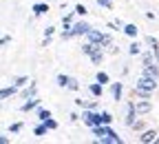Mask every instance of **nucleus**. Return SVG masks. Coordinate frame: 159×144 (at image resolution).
I'll return each mask as SVG.
<instances>
[{
	"mask_svg": "<svg viewBox=\"0 0 159 144\" xmlns=\"http://www.w3.org/2000/svg\"><path fill=\"white\" fill-rule=\"evenodd\" d=\"M82 122L89 127H95V124H104V118H102V113H97L93 109H84L82 111Z\"/></svg>",
	"mask_w": 159,
	"mask_h": 144,
	"instance_id": "f257e3e1",
	"label": "nucleus"
},
{
	"mask_svg": "<svg viewBox=\"0 0 159 144\" xmlns=\"http://www.w3.org/2000/svg\"><path fill=\"white\" fill-rule=\"evenodd\" d=\"M135 87H142V89H148V91H155L157 89V78H150V75H139V80L135 82Z\"/></svg>",
	"mask_w": 159,
	"mask_h": 144,
	"instance_id": "f03ea898",
	"label": "nucleus"
},
{
	"mask_svg": "<svg viewBox=\"0 0 159 144\" xmlns=\"http://www.w3.org/2000/svg\"><path fill=\"white\" fill-rule=\"evenodd\" d=\"M135 109H137V113H139V115H146V113H150V111H152V102H150L148 98H142L139 102H135Z\"/></svg>",
	"mask_w": 159,
	"mask_h": 144,
	"instance_id": "7ed1b4c3",
	"label": "nucleus"
},
{
	"mask_svg": "<svg viewBox=\"0 0 159 144\" xmlns=\"http://www.w3.org/2000/svg\"><path fill=\"white\" fill-rule=\"evenodd\" d=\"M137 115H139V113H137V109H135V102H128V104H126V120H124V124H126V127H133Z\"/></svg>",
	"mask_w": 159,
	"mask_h": 144,
	"instance_id": "20e7f679",
	"label": "nucleus"
},
{
	"mask_svg": "<svg viewBox=\"0 0 159 144\" xmlns=\"http://www.w3.org/2000/svg\"><path fill=\"white\" fill-rule=\"evenodd\" d=\"M89 29H91V25H89V22H84V20H77V22L71 27L73 36H86V33H89Z\"/></svg>",
	"mask_w": 159,
	"mask_h": 144,
	"instance_id": "39448f33",
	"label": "nucleus"
},
{
	"mask_svg": "<svg viewBox=\"0 0 159 144\" xmlns=\"http://www.w3.org/2000/svg\"><path fill=\"white\" fill-rule=\"evenodd\" d=\"M122 93H124V84H122V82H111V95H113L115 102L122 100Z\"/></svg>",
	"mask_w": 159,
	"mask_h": 144,
	"instance_id": "423d86ee",
	"label": "nucleus"
},
{
	"mask_svg": "<svg viewBox=\"0 0 159 144\" xmlns=\"http://www.w3.org/2000/svg\"><path fill=\"white\" fill-rule=\"evenodd\" d=\"M86 40H89V42H95V45H102V40H104V33L91 27V29H89V33H86Z\"/></svg>",
	"mask_w": 159,
	"mask_h": 144,
	"instance_id": "0eeeda50",
	"label": "nucleus"
},
{
	"mask_svg": "<svg viewBox=\"0 0 159 144\" xmlns=\"http://www.w3.org/2000/svg\"><path fill=\"white\" fill-rule=\"evenodd\" d=\"M97 142H99V144H122L124 140H122V137H119V135H117V133H115V131L111 129L106 137H102V140H97Z\"/></svg>",
	"mask_w": 159,
	"mask_h": 144,
	"instance_id": "6e6552de",
	"label": "nucleus"
},
{
	"mask_svg": "<svg viewBox=\"0 0 159 144\" xmlns=\"http://www.w3.org/2000/svg\"><path fill=\"white\" fill-rule=\"evenodd\" d=\"M139 142L142 144H150V142H157V131L155 129H146L142 135H139Z\"/></svg>",
	"mask_w": 159,
	"mask_h": 144,
	"instance_id": "1a4fd4ad",
	"label": "nucleus"
},
{
	"mask_svg": "<svg viewBox=\"0 0 159 144\" xmlns=\"http://www.w3.org/2000/svg\"><path fill=\"white\" fill-rule=\"evenodd\" d=\"M38 107H40V98L35 95V98H29L25 104L20 107V111H22V113H29V111H33V109H38Z\"/></svg>",
	"mask_w": 159,
	"mask_h": 144,
	"instance_id": "9d476101",
	"label": "nucleus"
},
{
	"mask_svg": "<svg viewBox=\"0 0 159 144\" xmlns=\"http://www.w3.org/2000/svg\"><path fill=\"white\" fill-rule=\"evenodd\" d=\"M89 91H91V95H93V98H102V95H104V84H102V82H97V80H95L93 84L89 87Z\"/></svg>",
	"mask_w": 159,
	"mask_h": 144,
	"instance_id": "9b49d317",
	"label": "nucleus"
},
{
	"mask_svg": "<svg viewBox=\"0 0 159 144\" xmlns=\"http://www.w3.org/2000/svg\"><path fill=\"white\" fill-rule=\"evenodd\" d=\"M31 11H33L35 18H40V16H44V13L49 11V5H47V2H35V5L31 7Z\"/></svg>",
	"mask_w": 159,
	"mask_h": 144,
	"instance_id": "f8f14e48",
	"label": "nucleus"
},
{
	"mask_svg": "<svg viewBox=\"0 0 159 144\" xmlns=\"http://www.w3.org/2000/svg\"><path fill=\"white\" fill-rule=\"evenodd\" d=\"M18 93V87L13 84V87H5V89H0V102L2 100H9L11 95H16Z\"/></svg>",
	"mask_w": 159,
	"mask_h": 144,
	"instance_id": "ddd939ff",
	"label": "nucleus"
},
{
	"mask_svg": "<svg viewBox=\"0 0 159 144\" xmlns=\"http://www.w3.org/2000/svg\"><path fill=\"white\" fill-rule=\"evenodd\" d=\"M35 95H38V84H35V82H31V84L22 91V98L29 100V98H35Z\"/></svg>",
	"mask_w": 159,
	"mask_h": 144,
	"instance_id": "4468645a",
	"label": "nucleus"
},
{
	"mask_svg": "<svg viewBox=\"0 0 159 144\" xmlns=\"http://www.w3.org/2000/svg\"><path fill=\"white\" fill-rule=\"evenodd\" d=\"M122 31L128 36V38H137V33H139V29H137V25H133V22H128V25H124L122 27Z\"/></svg>",
	"mask_w": 159,
	"mask_h": 144,
	"instance_id": "2eb2a0df",
	"label": "nucleus"
},
{
	"mask_svg": "<svg viewBox=\"0 0 159 144\" xmlns=\"http://www.w3.org/2000/svg\"><path fill=\"white\" fill-rule=\"evenodd\" d=\"M89 58H91V62H93V65H102V60H104L102 47H97V49H95V51H93V53H91Z\"/></svg>",
	"mask_w": 159,
	"mask_h": 144,
	"instance_id": "dca6fc26",
	"label": "nucleus"
},
{
	"mask_svg": "<svg viewBox=\"0 0 159 144\" xmlns=\"http://www.w3.org/2000/svg\"><path fill=\"white\" fill-rule=\"evenodd\" d=\"M144 75H150V78H157V80H159V67H157V65L144 67Z\"/></svg>",
	"mask_w": 159,
	"mask_h": 144,
	"instance_id": "f3484780",
	"label": "nucleus"
},
{
	"mask_svg": "<svg viewBox=\"0 0 159 144\" xmlns=\"http://www.w3.org/2000/svg\"><path fill=\"white\" fill-rule=\"evenodd\" d=\"M47 131H49L47 122H40V124L33 129V135H35V137H42V135H47Z\"/></svg>",
	"mask_w": 159,
	"mask_h": 144,
	"instance_id": "a211bd4d",
	"label": "nucleus"
},
{
	"mask_svg": "<svg viewBox=\"0 0 159 144\" xmlns=\"http://www.w3.org/2000/svg\"><path fill=\"white\" fill-rule=\"evenodd\" d=\"M97 47H99V45H95V42H89V40H86V42L82 45V53H84V55H91V53H93Z\"/></svg>",
	"mask_w": 159,
	"mask_h": 144,
	"instance_id": "6ab92c4d",
	"label": "nucleus"
},
{
	"mask_svg": "<svg viewBox=\"0 0 159 144\" xmlns=\"http://www.w3.org/2000/svg\"><path fill=\"white\" fill-rule=\"evenodd\" d=\"M69 80H71V75H64V73H60V75L55 78L57 87H62V89H66V87H69Z\"/></svg>",
	"mask_w": 159,
	"mask_h": 144,
	"instance_id": "aec40b11",
	"label": "nucleus"
},
{
	"mask_svg": "<svg viewBox=\"0 0 159 144\" xmlns=\"http://www.w3.org/2000/svg\"><path fill=\"white\" fill-rule=\"evenodd\" d=\"M142 58H144V67H148V65H155V60H157V58H155V51H146Z\"/></svg>",
	"mask_w": 159,
	"mask_h": 144,
	"instance_id": "412c9836",
	"label": "nucleus"
},
{
	"mask_svg": "<svg viewBox=\"0 0 159 144\" xmlns=\"http://www.w3.org/2000/svg\"><path fill=\"white\" fill-rule=\"evenodd\" d=\"M133 93H135L137 98H150V95H152V91H148V89H142V87H135V89H133Z\"/></svg>",
	"mask_w": 159,
	"mask_h": 144,
	"instance_id": "4be33fe9",
	"label": "nucleus"
},
{
	"mask_svg": "<svg viewBox=\"0 0 159 144\" xmlns=\"http://www.w3.org/2000/svg\"><path fill=\"white\" fill-rule=\"evenodd\" d=\"M95 80H97V82H102V84H108V82H111V75H108L106 71H97Z\"/></svg>",
	"mask_w": 159,
	"mask_h": 144,
	"instance_id": "5701e85b",
	"label": "nucleus"
},
{
	"mask_svg": "<svg viewBox=\"0 0 159 144\" xmlns=\"http://www.w3.org/2000/svg\"><path fill=\"white\" fill-rule=\"evenodd\" d=\"M128 53H130V55H139V53H142V45H139L137 40H135V42H130V47H128Z\"/></svg>",
	"mask_w": 159,
	"mask_h": 144,
	"instance_id": "b1692460",
	"label": "nucleus"
},
{
	"mask_svg": "<svg viewBox=\"0 0 159 144\" xmlns=\"http://www.w3.org/2000/svg\"><path fill=\"white\" fill-rule=\"evenodd\" d=\"M49 118H51V111H49V109H40V107H38V120H40V122H44V120H49Z\"/></svg>",
	"mask_w": 159,
	"mask_h": 144,
	"instance_id": "393cba45",
	"label": "nucleus"
},
{
	"mask_svg": "<svg viewBox=\"0 0 159 144\" xmlns=\"http://www.w3.org/2000/svg\"><path fill=\"white\" fill-rule=\"evenodd\" d=\"M73 13H75V11H71V13H66V16L62 18V27H64V29H71V27H73V25H71V22H73Z\"/></svg>",
	"mask_w": 159,
	"mask_h": 144,
	"instance_id": "a878e982",
	"label": "nucleus"
},
{
	"mask_svg": "<svg viewBox=\"0 0 159 144\" xmlns=\"http://www.w3.org/2000/svg\"><path fill=\"white\" fill-rule=\"evenodd\" d=\"M13 84H16V87L20 89V87H25V84H29V78H27V75H18V78L13 80Z\"/></svg>",
	"mask_w": 159,
	"mask_h": 144,
	"instance_id": "bb28decb",
	"label": "nucleus"
},
{
	"mask_svg": "<svg viewBox=\"0 0 159 144\" xmlns=\"http://www.w3.org/2000/svg\"><path fill=\"white\" fill-rule=\"evenodd\" d=\"M146 45H148L150 49H155V47H159V40L152 38V36H146Z\"/></svg>",
	"mask_w": 159,
	"mask_h": 144,
	"instance_id": "cd10ccee",
	"label": "nucleus"
},
{
	"mask_svg": "<svg viewBox=\"0 0 159 144\" xmlns=\"http://www.w3.org/2000/svg\"><path fill=\"white\" fill-rule=\"evenodd\" d=\"M75 13H77V16H86V13H89V9H86L82 2H80V5H75Z\"/></svg>",
	"mask_w": 159,
	"mask_h": 144,
	"instance_id": "c85d7f7f",
	"label": "nucleus"
},
{
	"mask_svg": "<svg viewBox=\"0 0 159 144\" xmlns=\"http://www.w3.org/2000/svg\"><path fill=\"white\" fill-rule=\"evenodd\" d=\"M66 89H71V91H80V82H77L75 78H71V80H69V87H66Z\"/></svg>",
	"mask_w": 159,
	"mask_h": 144,
	"instance_id": "c756f323",
	"label": "nucleus"
},
{
	"mask_svg": "<svg viewBox=\"0 0 159 144\" xmlns=\"http://www.w3.org/2000/svg\"><path fill=\"white\" fill-rule=\"evenodd\" d=\"M97 5L104 9H113V0H97Z\"/></svg>",
	"mask_w": 159,
	"mask_h": 144,
	"instance_id": "7c9ffc66",
	"label": "nucleus"
},
{
	"mask_svg": "<svg viewBox=\"0 0 159 144\" xmlns=\"http://www.w3.org/2000/svg\"><path fill=\"white\" fill-rule=\"evenodd\" d=\"M9 131H11V133H20V131H22V122H16V124H11Z\"/></svg>",
	"mask_w": 159,
	"mask_h": 144,
	"instance_id": "2f4dec72",
	"label": "nucleus"
},
{
	"mask_svg": "<svg viewBox=\"0 0 159 144\" xmlns=\"http://www.w3.org/2000/svg\"><path fill=\"white\" fill-rule=\"evenodd\" d=\"M111 45H113V36L104 33V40H102V47H111Z\"/></svg>",
	"mask_w": 159,
	"mask_h": 144,
	"instance_id": "473e14b6",
	"label": "nucleus"
},
{
	"mask_svg": "<svg viewBox=\"0 0 159 144\" xmlns=\"http://www.w3.org/2000/svg\"><path fill=\"white\" fill-rule=\"evenodd\" d=\"M47 122V127H49V131H53V129H57V122L53 120V118H49V120H44Z\"/></svg>",
	"mask_w": 159,
	"mask_h": 144,
	"instance_id": "72a5a7b5",
	"label": "nucleus"
},
{
	"mask_svg": "<svg viewBox=\"0 0 159 144\" xmlns=\"http://www.w3.org/2000/svg\"><path fill=\"white\" fill-rule=\"evenodd\" d=\"M102 118H104V124H111V122H113V115L108 111H102Z\"/></svg>",
	"mask_w": 159,
	"mask_h": 144,
	"instance_id": "f704fd0d",
	"label": "nucleus"
},
{
	"mask_svg": "<svg viewBox=\"0 0 159 144\" xmlns=\"http://www.w3.org/2000/svg\"><path fill=\"white\" fill-rule=\"evenodd\" d=\"M130 129H135V131H144V122H142V120H139V122L135 120V124H133Z\"/></svg>",
	"mask_w": 159,
	"mask_h": 144,
	"instance_id": "c9c22d12",
	"label": "nucleus"
},
{
	"mask_svg": "<svg viewBox=\"0 0 159 144\" xmlns=\"http://www.w3.org/2000/svg\"><path fill=\"white\" fill-rule=\"evenodd\" d=\"M7 42H11V36H0V47L7 45Z\"/></svg>",
	"mask_w": 159,
	"mask_h": 144,
	"instance_id": "e433bc0d",
	"label": "nucleus"
},
{
	"mask_svg": "<svg viewBox=\"0 0 159 144\" xmlns=\"http://www.w3.org/2000/svg\"><path fill=\"white\" fill-rule=\"evenodd\" d=\"M53 33H55V27H47L44 29V36H53Z\"/></svg>",
	"mask_w": 159,
	"mask_h": 144,
	"instance_id": "4c0bfd02",
	"label": "nucleus"
},
{
	"mask_svg": "<svg viewBox=\"0 0 159 144\" xmlns=\"http://www.w3.org/2000/svg\"><path fill=\"white\" fill-rule=\"evenodd\" d=\"M51 45V36H44V40H42V47H49Z\"/></svg>",
	"mask_w": 159,
	"mask_h": 144,
	"instance_id": "58836bf2",
	"label": "nucleus"
},
{
	"mask_svg": "<svg viewBox=\"0 0 159 144\" xmlns=\"http://www.w3.org/2000/svg\"><path fill=\"white\" fill-rule=\"evenodd\" d=\"M9 142H11V140H9L7 135H0V144H9Z\"/></svg>",
	"mask_w": 159,
	"mask_h": 144,
	"instance_id": "ea45409f",
	"label": "nucleus"
},
{
	"mask_svg": "<svg viewBox=\"0 0 159 144\" xmlns=\"http://www.w3.org/2000/svg\"><path fill=\"white\" fill-rule=\"evenodd\" d=\"M69 120H71V122H77V120H80V115H77V113H71V115H69Z\"/></svg>",
	"mask_w": 159,
	"mask_h": 144,
	"instance_id": "a19ab883",
	"label": "nucleus"
},
{
	"mask_svg": "<svg viewBox=\"0 0 159 144\" xmlns=\"http://www.w3.org/2000/svg\"><path fill=\"white\" fill-rule=\"evenodd\" d=\"M157 142H159V137H157Z\"/></svg>",
	"mask_w": 159,
	"mask_h": 144,
	"instance_id": "79ce46f5",
	"label": "nucleus"
}]
</instances>
